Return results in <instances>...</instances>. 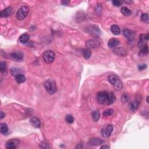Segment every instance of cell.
Instances as JSON below:
<instances>
[{
    "mask_svg": "<svg viewBox=\"0 0 149 149\" xmlns=\"http://www.w3.org/2000/svg\"><path fill=\"white\" fill-rule=\"evenodd\" d=\"M115 100V95L113 93L102 91L97 94V102L100 104L111 105L114 103Z\"/></svg>",
    "mask_w": 149,
    "mask_h": 149,
    "instance_id": "cell-1",
    "label": "cell"
},
{
    "mask_svg": "<svg viewBox=\"0 0 149 149\" xmlns=\"http://www.w3.org/2000/svg\"><path fill=\"white\" fill-rule=\"evenodd\" d=\"M45 90L49 94H54L57 91L56 83L53 79H49L46 80L44 83Z\"/></svg>",
    "mask_w": 149,
    "mask_h": 149,
    "instance_id": "cell-2",
    "label": "cell"
},
{
    "mask_svg": "<svg viewBox=\"0 0 149 149\" xmlns=\"http://www.w3.org/2000/svg\"><path fill=\"white\" fill-rule=\"evenodd\" d=\"M108 80L117 90H119L122 89L123 83L118 76L114 75H111L108 76Z\"/></svg>",
    "mask_w": 149,
    "mask_h": 149,
    "instance_id": "cell-3",
    "label": "cell"
},
{
    "mask_svg": "<svg viewBox=\"0 0 149 149\" xmlns=\"http://www.w3.org/2000/svg\"><path fill=\"white\" fill-rule=\"evenodd\" d=\"M29 12V8L27 6H23L19 9L16 14V18L18 20H23L27 16Z\"/></svg>",
    "mask_w": 149,
    "mask_h": 149,
    "instance_id": "cell-4",
    "label": "cell"
},
{
    "mask_svg": "<svg viewBox=\"0 0 149 149\" xmlns=\"http://www.w3.org/2000/svg\"><path fill=\"white\" fill-rule=\"evenodd\" d=\"M55 57H56V54L54 51L52 50H47L45 51L43 56L44 61L48 64L53 63L55 60Z\"/></svg>",
    "mask_w": 149,
    "mask_h": 149,
    "instance_id": "cell-5",
    "label": "cell"
},
{
    "mask_svg": "<svg viewBox=\"0 0 149 149\" xmlns=\"http://www.w3.org/2000/svg\"><path fill=\"white\" fill-rule=\"evenodd\" d=\"M113 130V127L111 125H108L105 126L102 129L101 133L102 135L105 138L109 137L111 136L112 132Z\"/></svg>",
    "mask_w": 149,
    "mask_h": 149,
    "instance_id": "cell-6",
    "label": "cell"
},
{
    "mask_svg": "<svg viewBox=\"0 0 149 149\" xmlns=\"http://www.w3.org/2000/svg\"><path fill=\"white\" fill-rule=\"evenodd\" d=\"M10 57L15 61L21 62L23 60L24 55L21 51H16V52L12 53L10 55Z\"/></svg>",
    "mask_w": 149,
    "mask_h": 149,
    "instance_id": "cell-7",
    "label": "cell"
},
{
    "mask_svg": "<svg viewBox=\"0 0 149 149\" xmlns=\"http://www.w3.org/2000/svg\"><path fill=\"white\" fill-rule=\"evenodd\" d=\"M19 140L18 139H10L8 141H7L5 144V147L8 149H14L17 147L18 145L19 144Z\"/></svg>",
    "mask_w": 149,
    "mask_h": 149,
    "instance_id": "cell-8",
    "label": "cell"
},
{
    "mask_svg": "<svg viewBox=\"0 0 149 149\" xmlns=\"http://www.w3.org/2000/svg\"><path fill=\"white\" fill-rule=\"evenodd\" d=\"M123 34L129 41H132L135 37V33L133 31L129 29H124L123 30Z\"/></svg>",
    "mask_w": 149,
    "mask_h": 149,
    "instance_id": "cell-9",
    "label": "cell"
},
{
    "mask_svg": "<svg viewBox=\"0 0 149 149\" xmlns=\"http://www.w3.org/2000/svg\"><path fill=\"white\" fill-rule=\"evenodd\" d=\"M13 12V8L11 7H8L0 12V16L1 18H7L10 16Z\"/></svg>",
    "mask_w": 149,
    "mask_h": 149,
    "instance_id": "cell-10",
    "label": "cell"
},
{
    "mask_svg": "<svg viewBox=\"0 0 149 149\" xmlns=\"http://www.w3.org/2000/svg\"><path fill=\"white\" fill-rule=\"evenodd\" d=\"M100 45V42L97 40H89L86 43V47L89 48H93L98 47Z\"/></svg>",
    "mask_w": 149,
    "mask_h": 149,
    "instance_id": "cell-11",
    "label": "cell"
},
{
    "mask_svg": "<svg viewBox=\"0 0 149 149\" xmlns=\"http://www.w3.org/2000/svg\"><path fill=\"white\" fill-rule=\"evenodd\" d=\"M148 37L149 35L148 34H141L140 37V39L139 41V43H138V47L140 48H141L143 47L145 44V41H148Z\"/></svg>",
    "mask_w": 149,
    "mask_h": 149,
    "instance_id": "cell-12",
    "label": "cell"
},
{
    "mask_svg": "<svg viewBox=\"0 0 149 149\" xmlns=\"http://www.w3.org/2000/svg\"><path fill=\"white\" fill-rule=\"evenodd\" d=\"M103 143V141L98 138H91L88 141V144L91 146H99V145L102 144Z\"/></svg>",
    "mask_w": 149,
    "mask_h": 149,
    "instance_id": "cell-13",
    "label": "cell"
},
{
    "mask_svg": "<svg viewBox=\"0 0 149 149\" xmlns=\"http://www.w3.org/2000/svg\"><path fill=\"white\" fill-rule=\"evenodd\" d=\"M30 123L31 125L36 128H39L40 126H41V122H40L39 119H38L36 117L31 118L30 120Z\"/></svg>",
    "mask_w": 149,
    "mask_h": 149,
    "instance_id": "cell-14",
    "label": "cell"
},
{
    "mask_svg": "<svg viewBox=\"0 0 149 149\" xmlns=\"http://www.w3.org/2000/svg\"><path fill=\"white\" fill-rule=\"evenodd\" d=\"M119 44V41L117 38H112L108 42V45L110 48H114Z\"/></svg>",
    "mask_w": 149,
    "mask_h": 149,
    "instance_id": "cell-15",
    "label": "cell"
},
{
    "mask_svg": "<svg viewBox=\"0 0 149 149\" xmlns=\"http://www.w3.org/2000/svg\"><path fill=\"white\" fill-rule=\"evenodd\" d=\"M139 106V103L137 100H134L130 103L129 107L130 111L132 112H135L137 110Z\"/></svg>",
    "mask_w": 149,
    "mask_h": 149,
    "instance_id": "cell-16",
    "label": "cell"
},
{
    "mask_svg": "<svg viewBox=\"0 0 149 149\" xmlns=\"http://www.w3.org/2000/svg\"><path fill=\"white\" fill-rule=\"evenodd\" d=\"M91 117L92 119H93L94 121L95 122H97L99 120L100 117V111L98 110H95L91 113Z\"/></svg>",
    "mask_w": 149,
    "mask_h": 149,
    "instance_id": "cell-17",
    "label": "cell"
},
{
    "mask_svg": "<svg viewBox=\"0 0 149 149\" xmlns=\"http://www.w3.org/2000/svg\"><path fill=\"white\" fill-rule=\"evenodd\" d=\"M0 132L3 135H6L8 132V128L6 124L2 123L0 124Z\"/></svg>",
    "mask_w": 149,
    "mask_h": 149,
    "instance_id": "cell-18",
    "label": "cell"
},
{
    "mask_svg": "<svg viewBox=\"0 0 149 149\" xmlns=\"http://www.w3.org/2000/svg\"><path fill=\"white\" fill-rule=\"evenodd\" d=\"M15 80L18 83H22L25 82L26 77L25 76V75L21 73V74L16 75L15 76Z\"/></svg>",
    "mask_w": 149,
    "mask_h": 149,
    "instance_id": "cell-19",
    "label": "cell"
},
{
    "mask_svg": "<svg viewBox=\"0 0 149 149\" xmlns=\"http://www.w3.org/2000/svg\"><path fill=\"white\" fill-rule=\"evenodd\" d=\"M111 32L114 35H118L121 33V29L118 25H114L111 27Z\"/></svg>",
    "mask_w": 149,
    "mask_h": 149,
    "instance_id": "cell-20",
    "label": "cell"
},
{
    "mask_svg": "<svg viewBox=\"0 0 149 149\" xmlns=\"http://www.w3.org/2000/svg\"><path fill=\"white\" fill-rule=\"evenodd\" d=\"M148 53V48L147 44L144 45L143 47L141 48V50L139 52V56H144L146 55H147Z\"/></svg>",
    "mask_w": 149,
    "mask_h": 149,
    "instance_id": "cell-21",
    "label": "cell"
},
{
    "mask_svg": "<svg viewBox=\"0 0 149 149\" xmlns=\"http://www.w3.org/2000/svg\"><path fill=\"white\" fill-rule=\"evenodd\" d=\"M29 37H30V36H29L28 34H23L19 37V41L22 43H26V42L28 41V40H29Z\"/></svg>",
    "mask_w": 149,
    "mask_h": 149,
    "instance_id": "cell-22",
    "label": "cell"
},
{
    "mask_svg": "<svg viewBox=\"0 0 149 149\" xmlns=\"http://www.w3.org/2000/svg\"><path fill=\"white\" fill-rule=\"evenodd\" d=\"M114 53L115 54L119 56H124L126 54V51L123 48H121L115 49L114 50Z\"/></svg>",
    "mask_w": 149,
    "mask_h": 149,
    "instance_id": "cell-23",
    "label": "cell"
},
{
    "mask_svg": "<svg viewBox=\"0 0 149 149\" xmlns=\"http://www.w3.org/2000/svg\"><path fill=\"white\" fill-rule=\"evenodd\" d=\"M121 12H122V14L124 15L125 16H129L131 15L132 14V12L131 11H130L129 9L127 8L126 7H123L121 8Z\"/></svg>",
    "mask_w": 149,
    "mask_h": 149,
    "instance_id": "cell-24",
    "label": "cell"
},
{
    "mask_svg": "<svg viewBox=\"0 0 149 149\" xmlns=\"http://www.w3.org/2000/svg\"><path fill=\"white\" fill-rule=\"evenodd\" d=\"M83 57L86 60H88L91 57V51L89 49H83Z\"/></svg>",
    "mask_w": 149,
    "mask_h": 149,
    "instance_id": "cell-25",
    "label": "cell"
},
{
    "mask_svg": "<svg viewBox=\"0 0 149 149\" xmlns=\"http://www.w3.org/2000/svg\"><path fill=\"white\" fill-rule=\"evenodd\" d=\"M0 70L1 73H6L7 72V63L5 62H1L0 63Z\"/></svg>",
    "mask_w": 149,
    "mask_h": 149,
    "instance_id": "cell-26",
    "label": "cell"
},
{
    "mask_svg": "<svg viewBox=\"0 0 149 149\" xmlns=\"http://www.w3.org/2000/svg\"><path fill=\"white\" fill-rule=\"evenodd\" d=\"M141 21L143 22L148 23L149 22V16L147 14H143L141 16Z\"/></svg>",
    "mask_w": 149,
    "mask_h": 149,
    "instance_id": "cell-27",
    "label": "cell"
},
{
    "mask_svg": "<svg viewBox=\"0 0 149 149\" xmlns=\"http://www.w3.org/2000/svg\"><path fill=\"white\" fill-rule=\"evenodd\" d=\"M19 69L17 68H13L11 69V73L12 76H16V75L21 74L20 72H21V71H19Z\"/></svg>",
    "mask_w": 149,
    "mask_h": 149,
    "instance_id": "cell-28",
    "label": "cell"
},
{
    "mask_svg": "<svg viewBox=\"0 0 149 149\" xmlns=\"http://www.w3.org/2000/svg\"><path fill=\"white\" fill-rule=\"evenodd\" d=\"M65 121L66 122L68 123L69 124H73V122H74V118H73V116L71 114L67 115V117L65 118Z\"/></svg>",
    "mask_w": 149,
    "mask_h": 149,
    "instance_id": "cell-29",
    "label": "cell"
},
{
    "mask_svg": "<svg viewBox=\"0 0 149 149\" xmlns=\"http://www.w3.org/2000/svg\"><path fill=\"white\" fill-rule=\"evenodd\" d=\"M114 110L113 109H107L105 110L103 113V115L105 117H108V116H111L114 114Z\"/></svg>",
    "mask_w": 149,
    "mask_h": 149,
    "instance_id": "cell-30",
    "label": "cell"
},
{
    "mask_svg": "<svg viewBox=\"0 0 149 149\" xmlns=\"http://www.w3.org/2000/svg\"><path fill=\"white\" fill-rule=\"evenodd\" d=\"M95 11L97 14L100 15L101 14H102V12L103 11V8H102V5H101L100 4H97L96 6H95Z\"/></svg>",
    "mask_w": 149,
    "mask_h": 149,
    "instance_id": "cell-31",
    "label": "cell"
},
{
    "mask_svg": "<svg viewBox=\"0 0 149 149\" xmlns=\"http://www.w3.org/2000/svg\"><path fill=\"white\" fill-rule=\"evenodd\" d=\"M122 100L123 102H128L129 100V97L128 94L124 93L122 96Z\"/></svg>",
    "mask_w": 149,
    "mask_h": 149,
    "instance_id": "cell-32",
    "label": "cell"
},
{
    "mask_svg": "<svg viewBox=\"0 0 149 149\" xmlns=\"http://www.w3.org/2000/svg\"><path fill=\"white\" fill-rule=\"evenodd\" d=\"M122 2L120 0H114L113 1V5L115 7H120L122 5Z\"/></svg>",
    "mask_w": 149,
    "mask_h": 149,
    "instance_id": "cell-33",
    "label": "cell"
},
{
    "mask_svg": "<svg viewBox=\"0 0 149 149\" xmlns=\"http://www.w3.org/2000/svg\"><path fill=\"white\" fill-rule=\"evenodd\" d=\"M40 147L41 148H49L48 144L46 142H45V141H43V142H41V143H40Z\"/></svg>",
    "mask_w": 149,
    "mask_h": 149,
    "instance_id": "cell-34",
    "label": "cell"
},
{
    "mask_svg": "<svg viewBox=\"0 0 149 149\" xmlns=\"http://www.w3.org/2000/svg\"><path fill=\"white\" fill-rule=\"evenodd\" d=\"M147 68V65L146 64H143V65H140L138 66V68L140 71H142V70L145 69Z\"/></svg>",
    "mask_w": 149,
    "mask_h": 149,
    "instance_id": "cell-35",
    "label": "cell"
},
{
    "mask_svg": "<svg viewBox=\"0 0 149 149\" xmlns=\"http://www.w3.org/2000/svg\"><path fill=\"white\" fill-rule=\"evenodd\" d=\"M69 1H62V4L64 5H67L69 3Z\"/></svg>",
    "mask_w": 149,
    "mask_h": 149,
    "instance_id": "cell-36",
    "label": "cell"
},
{
    "mask_svg": "<svg viewBox=\"0 0 149 149\" xmlns=\"http://www.w3.org/2000/svg\"><path fill=\"white\" fill-rule=\"evenodd\" d=\"M4 117H5V114H4L3 112L1 111V114H0V118L2 119Z\"/></svg>",
    "mask_w": 149,
    "mask_h": 149,
    "instance_id": "cell-37",
    "label": "cell"
},
{
    "mask_svg": "<svg viewBox=\"0 0 149 149\" xmlns=\"http://www.w3.org/2000/svg\"><path fill=\"white\" fill-rule=\"evenodd\" d=\"M101 148H110V147L108 146H103L101 147Z\"/></svg>",
    "mask_w": 149,
    "mask_h": 149,
    "instance_id": "cell-38",
    "label": "cell"
},
{
    "mask_svg": "<svg viewBox=\"0 0 149 149\" xmlns=\"http://www.w3.org/2000/svg\"><path fill=\"white\" fill-rule=\"evenodd\" d=\"M148 96L147 97V103H148Z\"/></svg>",
    "mask_w": 149,
    "mask_h": 149,
    "instance_id": "cell-39",
    "label": "cell"
}]
</instances>
